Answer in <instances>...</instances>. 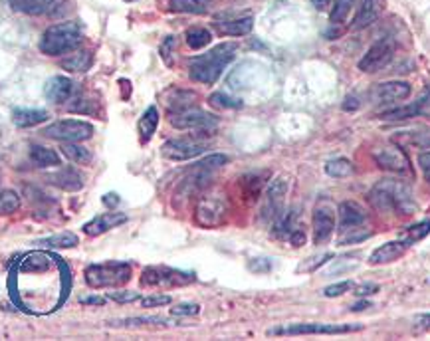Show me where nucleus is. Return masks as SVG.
Returning a JSON list of instances; mask_svg holds the SVG:
<instances>
[{
  "label": "nucleus",
  "instance_id": "54",
  "mask_svg": "<svg viewBox=\"0 0 430 341\" xmlns=\"http://www.w3.org/2000/svg\"><path fill=\"white\" fill-rule=\"evenodd\" d=\"M81 304H88V306H103L105 304V298H100V296H91V298H83Z\"/></svg>",
  "mask_w": 430,
  "mask_h": 341
},
{
  "label": "nucleus",
  "instance_id": "46",
  "mask_svg": "<svg viewBox=\"0 0 430 341\" xmlns=\"http://www.w3.org/2000/svg\"><path fill=\"white\" fill-rule=\"evenodd\" d=\"M28 260L30 262H26V264H24V270L38 272V270H46V268H48V260H44V258L34 256V258H28Z\"/></svg>",
  "mask_w": 430,
  "mask_h": 341
},
{
  "label": "nucleus",
  "instance_id": "34",
  "mask_svg": "<svg viewBox=\"0 0 430 341\" xmlns=\"http://www.w3.org/2000/svg\"><path fill=\"white\" fill-rule=\"evenodd\" d=\"M325 173L330 177H335V179H343V177H349L353 173V165H351L349 159H331L325 165Z\"/></svg>",
  "mask_w": 430,
  "mask_h": 341
},
{
  "label": "nucleus",
  "instance_id": "32",
  "mask_svg": "<svg viewBox=\"0 0 430 341\" xmlns=\"http://www.w3.org/2000/svg\"><path fill=\"white\" fill-rule=\"evenodd\" d=\"M429 234H430V221H420L402 232V238H400V241H405L410 246V244H414V242L426 238Z\"/></svg>",
  "mask_w": 430,
  "mask_h": 341
},
{
  "label": "nucleus",
  "instance_id": "20",
  "mask_svg": "<svg viewBox=\"0 0 430 341\" xmlns=\"http://www.w3.org/2000/svg\"><path fill=\"white\" fill-rule=\"evenodd\" d=\"M409 244L405 241H393L387 242L379 246L377 250H373V254L369 256V264L371 266H383V264H390V262L399 260L400 256L407 252Z\"/></svg>",
  "mask_w": 430,
  "mask_h": 341
},
{
  "label": "nucleus",
  "instance_id": "30",
  "mask_svg": "<svg viewBox=\"0 0 430 341\" xmlns=\"http://www.w3.org/2000/svg\"><path fill=\"white\" fill-rule=\"evenodd\" d=\"M30 159L38 167H56L60 165V155L54 149H48L44 145H30Z\"/></svg>",
  "mask_w": 430,
  "mask_h": 341
},
{
  "label": "nucleus",
  "instance_id": "22",
  "mask_svg": "<svg viewBox=\"0 0 430 341\" xmlns=\"http://www.w3.org/2000/svg\"><path fill=\"white\" fill-rule=\"evenodd\" d=\"M380 6L383 2L380 0H363V4L359 6V12L353 21V30H361V28H367L369 24L379 18Z\"/></svg>",
  "mask_w": 430,
  "mask_h": 341
},
{
  "label": "nucleus",
  "instance_id": "13",
  "mask_svg": "<svg viewBox=\"0 0 430 341\" xmlns=\"http://www.w3.org/2000/svg\"><path fill=\"white\" fill-rule=\"evenodd\" d=\"M288 192V181L284 177L274 179L266 189V199H264V209H262V219L268 222H274L281 212H284V199Z\"/></svg>",
  "mask_w": 430,
  "mask_h": 341
},
{
  "label": "nucleus",
  "instance_id": "9",
  "mask_svg": "<svg viewBox=\"0 0 430 341\" xmlns=\"http://www.w3.org/2000/svg\"><path fill=\"white\" fill-rule=\"evenodd\" d=\"M46 137L56 141H86L93 137V125L81 120H62L42 131Z\"/></svg>",
  "mask_w": 430,
  "mask_h": 341
},
{
  "label": "nucleus",
  "instance_id": "15",
  "mask_svg": "<svg viewBox=\"0 0 430 341\" xmlns=\"http://www.w3.org/2000/svg\"><path fill=\"white\" fill-rule=\"evenodd\" d=\"M311 226H313V242L323 244L330 241V236L335 231V214L327 207H318L311 219Z\"/></svg>",
  "mask_w": 430,
  "mask_h": 341
},
{
  "label": "nucleus",
  "instance_id": "50",
  "mask_svg": "<svg viewBox=\"0 0 430 341\" xmlns=\"http://www.w3.org/2000/svg\"><path fill=\"white\" fill-rule=\"evenodd\" d=\"M288 241H290L291 246H296V248H298V246H303V244H306V232L301 231V226H298L296 231L291 232Z\"/></svg>",
  "mask_w": 430,
  "mask_h": 341
},
{
  "label": "nucleus",
  "instance_id": "47",
  "mask_svg": "<svg viewBox=\"0 0 430 341\" xmlns=\"http://www.w3.org/2000/svg\"><path fill=\"white\" fill-rule=\"evenodd\" d=\"M419 167L424 175V179L430 183V151H424L419 155Z\"/></svg>",
  "mask_w": 430,
  "mask_h": 341
},
{
  "label": "nucleus",
  "instance_id": "6",
  "mask_svg": "<svg viewBox=\"0 0 430 341\" xmlns=\"http://www.w3.org/2000/svg\"><path fill=\"white\" fill-rule=\"evenodd\" d=\"M361 325L353 323H294L286 328H274L268 330V335H337V333H351L359 331Z\"/></svg>",
  "mask_w": 430,
  "mask_h": 341
},
{
  "label": "nucleus",
  "instance_id": "48",
  "mask_svg": "<svg viewBox=\"0 0 430 341\" xmlns=\"http://www.w3.org/2000/svg\"><path fill=\"white\" fill-rule=\"evenodd\" d=\"M123 325H133V323H167L165 318H129V320L120 321Z\"/></svg>",
  "mask_w": 430,
  "mask_h": 341
},
{
  "label": "nucleus",
  "instance_id": "21",
  "mask_svg": "<svg viewBox=\"0 0 430 341\" xmlns=\"http://www.w3.org/2000/svg\"><path fill=\"white\" fill-rule=\"evenodd\" d=\"M74 91V81L66 76H54L46 81L44 86V96L52 101V103H64L71 98Z\"/></svg>",
  "mask_w": 430,
  "mask_h": 341
},
{
  "label": "nucleus",
  "instance_id": "35",
  "mask_svg": "<svg viewBox=\"0 0 430 341\" xmlns=\"http://www.w3.org/2000/svg\"><path fill=\"white\" fill-rule=\"evenodd\" d=\"M353 4H355V0H335V2H333V8H331L330 12L331 24H341V22L347 21Z\"/></svg>",
  "mask_w": 430,
  "mask_h": 341
},
{
  "label": "nucleus",
  "instance_id": "12",
  "mask_svg": "<svg viewBox=\"0 0 430 341\" xmlns=\"http://www.w3.org/2000/svg\"><path fill=\"white\" fill-rule=\"evenodd\" d=\"M375 161L380 169L400 175V177H412V167H410V161L407 157V153L397 147V145H390V147H383L375 153Z\"/></svg>",
  "mask_w": 430,
  "mask_h": 341
},
{
  "label": "nucleus",
  "instance_id": "44",
  "mask_svg": "<svg viewBox=\"0 0 430 341\" xmlns=\"http://www.w3.org/2000/svg\"><path fill=\"white\" fill-rule=\"evenodd\" d=\"M199 311L200 308L197 304H180L177 308H173L170 313H173V316H197Z\"/></svg>",
  "mask_w": 430,
  "mask_h": 341
},
{
  "label": "nucleus",
  "instance_id": "23",
  "mask_svg": "<svg viewBox=\"0 0 430 341\" xmlns=\"http://www.w3.org/2000/svg\"><path fill=\"white\" fill-rule=\"evenodd\" d=\"M58 0H8L11 8L14 12H21L26 16H40L48 12Z\"/></svg>",
  "mask_w": 430,
  "mask_h": 341
},
{
  "label": "nucleus",
  "instance_id": "1",
  "mask_svg": "<svg viewBox=\"0 0 430 341\" xmlns=\"http://www.w3.org/2000/svg\"><path fill=\"white\" fill-rule=\"evenodd\" d=\"M371 207L383 214H412L417 202L412 189L399 179H383L369 191Z\"/></svg>",
  "mask_w": 430,
  "mask_h": 341
},
{
  "label": "nucleus",
  "instance_id": "24",
  "mask_svg": "<svg viewBox=\"0 0 430 341\" xmlns=\"http://www.w3.org/2000/svg\"><path fill=\"white\" fill-rule=\"evenodd\" d=\"M50 120V113L46 110H24V108H16L12 111V121L18 127H34L40 125L44 121Z\"/></svg>",
  "mask_w": 430,
  "mask_h": 341
},
{
  "label": "nucleus",
  "instance_id": "5",
  "mask_svg": "<svg viewBox=\"0 0 430 341\" xmlns=\"http://www.w3.org/2000/svg\"><path fill=\"white\" fill-rule=\"evenodd\" d=\"M228 216V202L219 192L202 195L194 209V219L204 229H219L226 222Z\"/></svg>",
  "mask_w": 430,
  "mask_h": 341
},
{
  "label": "nucleus",
  "instance_id": "37",
  "mask_svg": "<svg viewBox=\"0 0 430 341\" xmlns=\"http://www.w3.org/2000/svg\"><path fill=\"white\" fill-rule=\"evenodd\" d=\"M18 207H21L18 192L11 191V189L0 191V214H12L18 211Z\"/></svg>",
  "mask_w": 430,
  "mask_h": 341
},
{
  "label": "nucleus",
  "instance_id": "36",
  "mask_svg": "<svg viewBox=\"0 0 430 341\" xmlns=\"http://www.w3.org/2000/svg\"><path fill=\"white\" fill-rule=\"evenodd\" d=\"M78 236L71 234V232H60V234H54L50 238L42 241V244L50 246V248H74L78 246Z\"/></svg>",
  "mask_w": 430,
  "mask_h": 341
},
{
  "label": "nucleus",
  "instance_id": "4",
  "mask_svg": "<svg viewBox=\"0 0 430 341\" xmlns=\"http://www.w3.org/2000/svg\"><path fill=\"white\" fill-rule=\"evenodd\" d=\"M88 286L93 290L100 288H117L131 280V266L125 262H105L91 264L83 272Z\"/></svg>",
  "mask_w": 430,
  "mask_h": 341
},
{
  "label": "nucleus",
  "instance_id": "41",
  "mask_svg": "<svg viewBox=\"0 0 430 341\" xmlns=\"http://www.w3.org/2000/svg\"><path fill=\"white\" fill-rule=\"evenodd\" d=\"M333 258V254H323V256H315V258H310L311 262H303L300 268H298V272H313L320 268L321 264H325L327 260H331Z\"/></svg>",
  "mask_w": 430,
  "mask_h": 341
},
{
  "label": "nucleus",
  "instance_id": "52",
  "mask_svg": "<svg viewBox=\"0 0 430 341\" xmlns=\"http://www.w3.org/2000/svg\"><path fill=\"white\" fill-rule=\"evenodd\" d=\"M417 325L419 328H424V330H430V313H420L417 316Z\"/></svg>",
  "mask_w": 430,
  "mask_h": 341
},
{
  "label": "nucleus",
  "instance_id": "56",
  "mask_svg": "<svg viewBox=\"0 0 430 341\" xmlns=\"http://www.w3.org/2000/svg\"><path fill=\"white\" fill-rule=\"evenodd\" d=\"M313 4H315V8H318V11H321V8H325L327 0H313Z\"/></svg>",
  "mask_w": 430,
  "mask_h": 341
},
{
  "label": "nucleus",
  "instance_id": "43",
  "mask_svg": "<svg viewBox=\"0 0 430 341\" xmlns=\"http://www.w3.org/2000/svg\"><path fill=\"white\" fill-rule=\"evenodd\" d=\"M175 44H177V40H175L173 36H167V40L163 42V46H161V58L165 60L167 66H173V58H170V54H173V50H175Z\"/></svg>",
  "mask_w": 430,
  "mask_h": 341
},
{
  "label": "nucleus",
  "instance_id": "2",
  "mask_svg": "<svg viewBox=\"0 0 430 341\" xmlns=\"http://www.w3.org/2000/svg\"><path fill=\"white\" fill-rule=\"evenodd\" d=\"M236 50H238V46L234 42H222L207 54L197 56L189 64L190 80L207 83V86L214 83L222 76L224 68L236 58Z\"/></svg>",
  "mask_w": 430,
  "mask_h": 341
},
{
  "label": "nucleus",
  "instance_id": "14",
  "mask_svg": "<svg viewBox=\"0 0 430 341\" xmlns=\"http://www.w3.org/2000/svg\"><path fill=\"white\" fill-rule=\"evenodd\" d=\"M410 83L407 81H385L371 90V98L375 103H395V101L407 100L410 96Z\"/></svg>",
  "mask_w": 430,
  "mask_h": 341
},
{
  "label": "nucleus",
  "instance_id": "26",
  "mask_svg": "<svg viewBox=\"0 0 430 341\" xmlns=\"http://www.w3.org/2000/svg\"><path fill=\"white\" fill-rule=\"evenodd\" d=\"M165 100H167V108H169L170 113H175V111H185L189 108H194L197 93L187 90H170L167 91Z\"/></svg>",
  "mask_w": 430,
  "mask_h": 341
},
{
  "label": "nucleus",
  "instance_id": "38",
  "mask_svg": "<svg viewBox=\"0 0 430 341\" xmlns=\"http://www.w3.org/2000/svg\"><path fill=\"white\" fill-rule=\"evenodd\" d=\"M226 163H228V157H226V155H221V153H216V155H209V157H204V159L199 161V163H194L192 169L210 170V173H212V170L224 167Z\"/></svg>",
  "mask_w": 430,
  "mask_h": 341
},
{
  "label": "nucleus",
  "instance_id": "17",
  "mask_svg": "<svg viewBox=\"0 0 430 341\" xmlns=\"http://www.w3.org/2000/svg\"><path fill=\"white\" fill-rule=\"evenodd\" d=\"M125 222H127V214H123V212H105V214L95 216L93 221L86 222L83 224V232L88 236H100L103 232L117 229L120 224H125Z\"/></svg>",
  "mask_w": 430,
  "mask_h": 341
},
{
  "label": "nucleus",
  "instance_id": "51",
  "mask_svg": "<svg viewBox=\"0 0 430 341\" xmlns=\"http://www.w3.org/2000/svg\"><path fill=\"white\" fill-rule=\"evenodd\" d=\"M120 197L115 195V192H110V195H105L103 199H101V202L105 204V207H110V209H113V207H117L120 204Z\"/></svg>",
  "mask_w": 430,
  "mask_h": 341
},
{
  "label": "nucleus",
  "instance_id": "55",
  "mask_svg": "<svg viewBox=\"0 0 430 341\" xmlns=\"http://www.w3.org/2000/svg\"><path fill=\"white\" fill-rule=\"evenodd\" d=\"M367 308H371L369 301H359V304L351 306V311H363V310H367Z\"/></svg>",
  "mask_w": 430,
  "mask_h": 341
},
{
  "label": "nucleus",
  "instance_id": "27",
  "mask_svg": "<svg viewBox=\"0 0 430 341\" xmlns=\"http://www.w3.org/2000/svg\"><path fill=\"white\" fill-rule=\"evenodd\" d=\"M157 125H159V110H157L155 105H151V108H147L145 113L141 115L139 125H137L141 143H149L151 137H153L155 131H157Z\"/></svg>",
  "mask_w": 430,
  "mask_h": 341
},
{
  "label": "nucleus",
  "instance_id": "39",
  "mask_svg": "<svg viewBox=\"0 0 430 341\" xmlns=\"http://www.w3.org/2000/svg\"><path fill=\"white\" fill-rule=\"evenodd\" d=\"M209 103L212 108H219V110H238V108H242L240 100H234L226 93H212L209 98Z\"/></svg>",
  "mask_w": 430,
  "mask_h": 341
},
{
  "label": "nucleus",
  "instance_id": "33",
  "mask_svg": "<svg viewBox=\"0 0 430 341\" xmlns=\"http://www.w3.org/2000/svg\"><path fill=\"white\" fill-rule=\"evenodd\" d=\"M185 38H187V44L192 50H200V48L209 46L212 42V34L207 28H190V30H187Z\"/></svg>",
  "mask_w": 430,
  "mask_h": 341
},
{
  "label": "nucleus",
  "instance_id": "49",
  "mask_svg": "<svg viewBox=\"0 0 430 341\" xmlns=\"http://www.w3.org/2000/svg\"><path fill=\"white\" fill-rule=\"evenodd\" d=\"M355 288V294L357 296H373L379 291V286L377 284H361V286H353Z\"/></svg>",
  "mask_w": 430,
  "mask_h": 341
},
{
  "label": "nucleus",
  "instance_id": "53",
  "mask_svg": "<svg viewBox=\"0 0 430 341\" xmlns=\"http://www.w3.org/2000/svg\"><path fill=\"white\" fill-rule=\"evenodd\" d=\"M357 108H359V100H357V98H347V100H345V103H343V110L345 111H353V110H357Z\"/></svg>",
  "mask_w": 430,
  "mask_h": 341
},
{
  "label": "nucleus",
  "instance_id": "7",
  "mask_svg": "<svg viewBox=\"0 0 430 341\" xmlns=\"http://www.w3.org/2000/svg\"><path fill=\"white\" fill-rule=\"evenodd\" d=\"M190 282H194V274L173 270L167 266H151L141 276V284L149 288H175V286H187Z\"/></svg>",
  "mask_w": 430,
  "mask_h": 341
},
{
  "label": "nucleus",
  "instance_id": "40",
  "mask_svg": "<svg viewBox=\"0 0 430 341\" xmlns=\"http://www.w3.org/2000/svg\"><path fill=\"white\" fill-rule=\"evenodd\" d=\"M353 290V282L345 280V282H337V284H331L323 290V296L325 298H337V296H343L345 291Z\"/></svg>",
  "mask_w": 430,
  "mask_h": 341
},
{
  "label": "nucleus",
  "instance_id": "31",
  "mask_svg": "<svg viewBox=\"0 0 430 341\" xmlns=\"http://www.w3.org/2000/svg\"><path fill=\"white\" fill-rule=\"evenodd\" d=\"M169 8L182 14H207L210 11V0H169Z\"/></svg>",
  "mask_w": 430,
  "mask_h": 341
},
{
  "label": "nucleus",
  "instance_id": "16",
  "mask_svg": "<svg viewBox=\"0 0 430 341\" xmlns=\"http://www.w3.org/2000/svg\"><path fill=\"white\" fill-rule=\"evenodd\" d=\"M337 216H339V231L347 232L363 226V222L367 221V211L357 202L347 201L339 204Z\"/></svg>",
  "mask_w": 430,
  "mask_h": 341
},
{
  "label": "nucleus",
  "instance_id": "45",
  "mask_svg": "<svg viewBox=\"0 0 430 341\" xmlns=\"http://www.w3.org/2000/svg\"><path fill=\"white\" fill-rule=\"evenodd\" d=\"M141 304H143V308H159V306L170 304V298L169 296H149V298H143Z\"/></svg>",
  "mask_w": 430,
  "mask_h": 341
},
{
  "label": "nucleus",
  "instance_id": "42",
  "mask_svg": "<svg viewBox=\"0 0 430 341\" xmlns=\"http://www.w3.org/2000/svg\"><path fill=\"white\" fill-rule=\"evenodd\" d=\"M110 300L120 301V304H131V301H137L141 298L139 291H110L108 294Z\"/></svg>",
  "mask_w": 430,
  "mask_h": 341
},
{
  "label": "nucleus",
  "instance_id": "28",
  "mask_svg": "<svg viewBox=\"0 0 430 341\" xmlns=\"http://www.w3.org/2000/svg\"><path fill=\"white\" fill-rule=\"evenodd\" d=\"M216 26L226 36H246L254 28V18L252 16H240V18H232V21L226 22H216Z\"/></svg>",
  "mask_w": 430,
  "mask_h": 341
},
{
  "label": "nucleus",
  "instance_id": "29",
  "mask_svg": "<svg viewBox=\"0 0 430 341\" xmlns=\"http://www.w3.org/2000/svg\"><path fill=\"white\" fill-rule=\"evenodd\" d=\"M93 64V54L90 50H78L62 60V68L68 71H88Z\"/></svg>",
  "mask_w": 430,
  "mask_h": 341
},
{
  "label": "nucleus",
  "instance_id": "57",
  "mask_svg": "<svg viewBox=\"0 0 430 341\" xmlns=\"http://www.w3.org/2000/svg\"><path fill=\"white\" fill-rule=\"evenodd\" d=\"M127 2H135V0H127Z\"/></svg>",
  "mask_w": 430,
  "mask_h": 341
},
{
  "label": "nucleus",
  "instance_id": "19",
  "mask_svg": "<svg viewBox=\"0 0 430 341\" xmlns=\"http://www.w3.org/2000/svg\"><path fill=\"white\" fill-rule=\"evenodd\" d=\"M48 183L54 187H58L62 191H81L83 189V175L74 167H66V169H58L56 173L48 175Z\"/></svg>",
  "mask_w": 430,
  "mask_h": 341
},
{
  "label": "nucleus",
  "instance_id": "25",
  "mask_svg": "<svg viewBox=\"0 0 430 341\" xmlns=\"http://www.w3.org/2000/svg\"><path fill=\"white\" fill-rule=\"evenodd\" d=\"M62 155L76 165H90L93 161V153L88 147L80 145V141H62Z\"/></svg>",
  "mask_w": 430,
  "mask_h": 341
},
{
  "label": "nucleus",
  "instance_id": "11",
  "mask_svg": "<svg viewBox=\"0 0 430 341\" xmlns=\"http://www.w3.org/2000/svg\"><path fill=\"white\" fill-rule=\"evenodd\" d=\"M393 56H395V42L390 38H383L365 52V56L359 60V70L365 74H375L383 70L393 60Z\"/></svg>",
  "mask_w": 430,
  "mask_h": 341
},
{
  "label": "nucleus",
  "instance_id": "3",
  "mask_svg": "<svg viewBox=\"0 0 430 341\" xmlns=\"http://www.w3.org/2000/svg\"><path fill=\"white\" fill-rule=\"evenodd\" d=\"M81 34H83L81 24L76 21L50 26L42 34L40 52L46 56H62V54L74 52L80 46Z\"/></svg>",
  "mask_w": 430,
  "mask_h": 341
},
{
  "label": "nucleus",
  "instance_id": "10",
  "mask_svg": "<svg viewBox=\"0 0 430 341\" xmlns=\"http://www.w3.org/2000/svg\"><path fill=\"white\" fill-rule=\"evenodd\" d=\"M207 151V143L202 141L199 135H190V137H179V139H169L163 147L161 153L165 159L170 161H189L199 157Z\"/></svg>",
  "mask_w": 430,
  "mask_h": 341
},
{
  "label": "nucleus",
  "instance_id": "18",
  "mask_svg": "<svg viewBox=\"0 0 430 341\" xmlns=\"http://www.w3.org/2000/svg\"><path fill=\"white\" fill-rule=\"evenodd\" d=\"M424 113H430V96H424V98H420L419 101L409 103V105H402V108H397V110L383 111V113H380V120L405 121L410 120V117H417V115H424Z\"/></svg>",
  "mask_w": 430,
  "mask_h": 341
},
{
  "label": "nucleus",
  "instance_id": "8",
  "mask_svg": "<svg viewBox=\"0 0 430 341\" xmlns=\"http://www.w3.org/2000/svg\"><path fill=\"white\" fill-rule=\"evenodd\" d=\"M170 125L177 129H192V131H210L214 133L219 127V117L207 113V111L197 110V108H189L185 111H175L170 113Z\"/></svg>",
  "mask_w": 430,
  "mask_h": 341
}]
</instances>
